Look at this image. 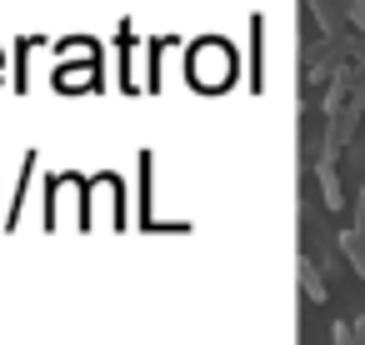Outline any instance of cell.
<instances>
[{
	"label": "cell",
	"mask_w": 365,
	"mask_h": 345,
	"mask_svg": "<svg viewBox=\"0 0 365 345\" xmlns=\"http://www.w3.org/2000/svg\"><path fill=\"white\" fill-rule=\"evenodd\" d=\"M335 345H365V320H355V325L340 320L335 325Z\"/></svg>",
	"instance_id": "4"
},
{
	"label": "cell",
	"mask_w": 365,
	"mask_h": 345,
	"mask_svg": "<svg viewBox=\"0 0 365 345\" xmlns=\"http://www.w3.org/2000/svg\"><path fill=\"white\" fill-rule=\"evenodd\" d=\"M355 235L365 240V185H360V210H355Z\"/></svg>",
	"instance_id": "5"
},
{
	"label": "cell",
	"mask_w": 365,
	"mask_h": 345,
	"mask_svg": "<svg viewBox=\"0 0 365 345\" xmlns=\"http://www.w3.org/2000/svg\"><path fill=\"white\" fill-rule=\"evenodd\" d=\"M360 6H365V0H360Z\"/></svg>",
	"instance_id": "6"
},
{
	"label": "cell",
	"mask_w": 365,
	"mask_h": 345,
	"mask_svg": "<svg viewBox=\"0 0 365 345\" xmlns=\"http://www.w3.org/2000/svg\"><path fill=\"white\" fill-rule=\"evenodd\" d=\"M315 180H320V200H325V210H340V205H345V190H340L335 160H315Z\"/></svg>",
	"instance_id": "2"
},
{
	"label": "cell",
	"mask_w": 365,
	"mask_h": 345,
	"mask_svg": "<svg viewBox=\"0 0 365 345\" xmlns=\"http://www.w3.org/2000/svg\"><path fill=\"white\" fill-rule=\"evenodd\" d=\"M190 76H195V86H205V91H220L225 81H230V51L225 46H200L195 56H190Z\"/></svg>",
	"instance_id": "1"
},
{
	"label": "cell",
	"mask_w": 365,
	"mask_h": 345,
	"mask_svg": "<svg viewBox=\"0 0 365 345\" xmlns=\"http://www.w3.org/2000/svg\"><path fill=\"white\" fill-rule=\"evenodd\" d=\"M300 290H305V300H315V305H325V275L315 270V260L310 255H300Z\"/></svg>",
	"instance_id": "3"
}]
</instances>
